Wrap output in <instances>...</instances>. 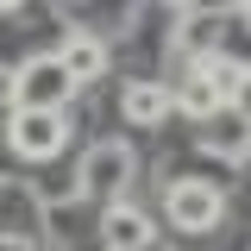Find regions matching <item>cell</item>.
<instances>
[{"instance_id":"30bf717a","label":"cell","mask_w":251,"mask_h":251,"mask_svg":"<svg viewBox=\"0 0 251 251\" xmlns=\"http://www.w3.org/2000/svg\"><path fill=\"white\" fill-rule=\"evenodd\" d=\"M207 38H214V19H188V31H182V44H195V50H201Z\"/></svg>"},{"instance_id":"7a4b0ae2","label":"cell","mask_w":251,"mask_h":251,"mask_svg":"<svg viewBox=\"0 0 251 251\" xmlns=\"http://www.w3.org/2000/svg\"><path fill=\"white\" fill-rule=\"evenodd\" d=\"M75 94V82L63 75L57 57H38L19 69V82H13V113H63V100Z\"/></svg>"},{"instance_id":"52a82bcc","label":"cell","mask_w":251,"mask_h":251,"mask_svg":"<svg viewBox=\"0 0 251 251\" xmlns=\"http://www.w3.org/2000/svg\"><path fill=\"white\" fill-rule=\"evenodd\" d=\"M151 220L138 214V207H107V220H100V239H107V251H138L151 245Z\"/></svg>"},{"instance_id":"8992f818","label":"cell","mask_w":251,"mask_h":251,"mask_svg":"<svg viewBox=\"0 0 251 251\" xmlns=\"http://www.w3.org/2000/svg\"><path fill=\"white\" fill-rule=\"evenodd\" d=\"M170 107H176V113H188V120H214L220 113V88H214V69H207V63H195V69H188L182 82H176V94H170Z\"/></svg>"},{"instance_id":"ba28073f","label":"cell","mask_w":251,"mask_h":251,"mask_svg":"<svg viewBox=\"0 0 251 251\" xmlns=\"http://www.w3.org/2000/svg\"><path fill=\"white\" fill-rule=\"evenodd\" d=\"M120 113H126V126H157L170 113V88H163V82H126Z\"/></svg>"},{"instance_id":"277c9868","label":"cell","mask_w":251,"mask_h":251,"mask_svg":"<svg viewBox=\"0 0 251 251\" xmlns=\"http://www.w3.org/2000/svg\"><path fill=\"white\" fill-rule=\"evenodd\" d=\"M6 138H13L19 157H57L63 138H69V126H63V113H13Z\"/></svg>"},{"instance_id":"5b68a950","label":"cell","mask_w":251,"mask_h":251,"mask_svg":"<svg viewBox=\"0 0 251 251\" xmlns=\"http://www.w3.org/2000/svg\"><path fill=\"white\" fill-rule=\"evenodd\" d=\"M57 63H63V75H69L75 88H82V82H100V75H107V44H100L94 31H69Z\"/></svg>"},{"instance_id":"8fae6325","label":"cell","mask_w":251,"mask_h":251,"mask_svg":"<svg viewBox=\"0 0 251 251\" xmlns=\"http://www.w3.org/2000/svg\"><path fill=\"white\" fill-rule=\"evenodd\" d=\"M138 251H157V245H138Z\"/></svg>"},{"instance_id":"6da1fadb","label":"cell","mask_w":251,"mask_h":251,"mask_svg":"<svg viewBox=\"0 0 251 251\" xmlns=\"http://www.w3.org/2000/svg\"><path fill=\"white\" fill-rule=\"evenodd\" d=\"M163 214H170L176 232H214L220 214H226V195L214 182H201V176H182V182H170V195H163Z\"/></svg>"},{"instance_id":"9c48e42d","label":"cell","mask_w":251,"mask_h":251,"mask_svg":"<svg viewBox=\"0 0 251 251\" xmlns=\"http://www.w3.org/2000/svg\"><path fill=\"white\" fill-rule=\"evenodd\" d=\"M207 151H232V157H245V107H220L214 120H207Z\"/></svg>"},{"instance_id":"3957f363","label":"cell","mask_w":251,"mask_h":251,"mask_svg":"<svg viewBox=\"0 0 251 251\" xmlns=\"http://www.w3.org/2000/svg\"><path fill=\"white\" fill-rule=\"evenodd\" d=\"M132 170H138V157L126 151V138H100L88 151V163H82V188L100 195V201H113V195H126Z\"/></svg>"}]
</instances>
